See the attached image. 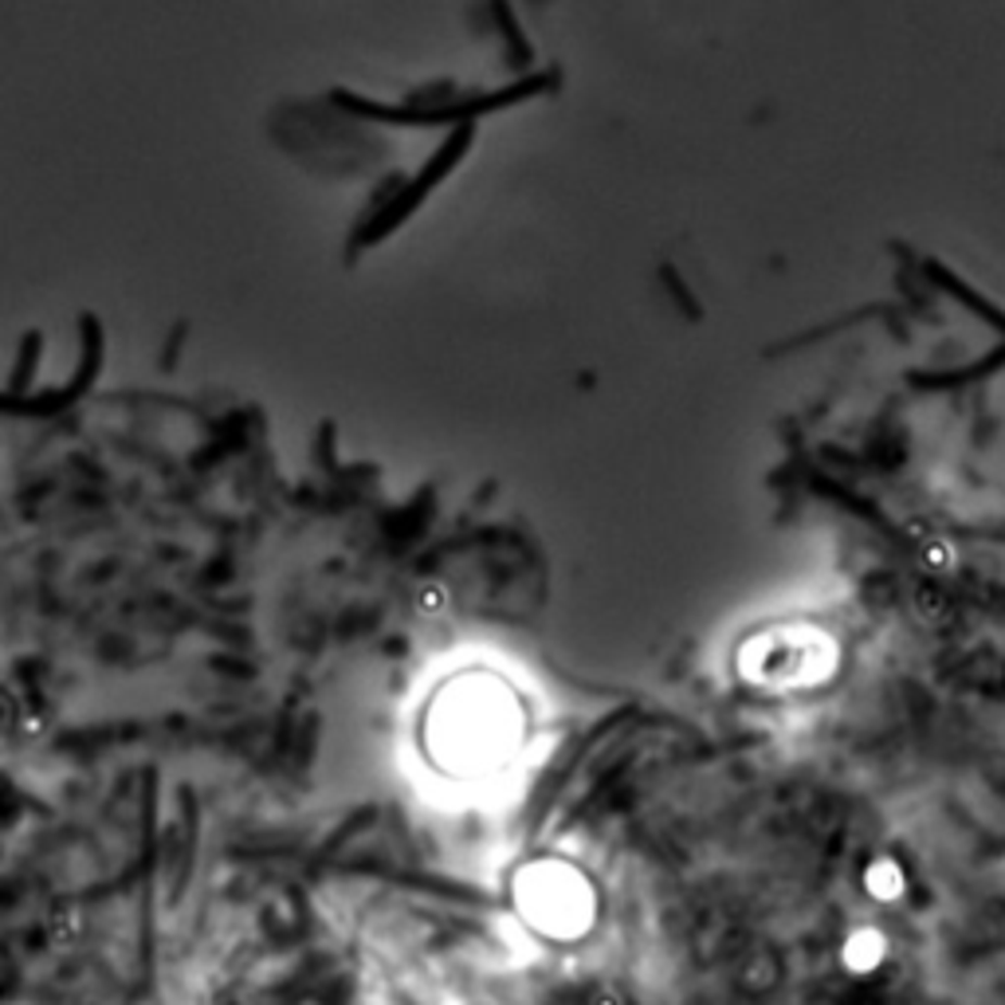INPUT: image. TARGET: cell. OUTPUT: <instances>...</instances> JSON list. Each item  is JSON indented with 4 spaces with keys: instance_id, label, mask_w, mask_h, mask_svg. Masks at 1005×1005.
Returning <instances> with one entry per match:
<instances>
[{
    "instance_id": "cell-5",
    "label": "cell",
    "mask_w": 1005,
    "mask_h": 1005,
    "mask_svg": "<svg viewBox=\"0 0 1005 1005\" xmlns=\"http://www.w3.org/2000/svg\"><path fill=\"white\" fill-rule=\"evenodd\" d=\"M864 888H868L876 900H895V895H903V868L883 856V861L868 864V873H864Z\"/></svg>"
},
{
    "instance_id": "cell-1",
    "label": "cell",
    "mask_w": 1005,
    "mask_h": 1005,
    "mask_svg": "<svg viewBox=\"0 0 1005 1005\" xmlns=\"http://www.w3.org/2000/svg\"><path fill=\"white\" fill-rule=\"evenodd\" d=\"M444 759L463 762V766H480L495 762L499 750L507 747V703L499 696H483V691H463L448 703L441 723Z\"/></svg>"
},
{
    "instance_id": "cell-3",
    "label": "cell",
    "mask_w": 1005,
    "mask_h": 1005,
    "mask_svg": "<svg viewBox=\"0 0 1005 1005\" xmlns=\"http://www.w3.org/2000/svg\"><path fill=\"white\" fill-rule=\"evenodd\" d=\"M487 9H492V21L502 36V48H507V63H511L514 72L531 67L534 48H531V40L523 36V24H519V16H514L511 0H487Z\"/></svg>"
},
{
    "instance_id": "cell-2",
    "label": "cell",
    "mask_w": 1005,
    "mask_h": 1005,
    "mask_svg": "<svg viewBox=\"0 0 1005 1005\" xmlns=\"http://www.w3.org/2000/svg\"><path fill=\"white\" fill-rule=\"evenodd\" d=\"M526 912L550 931H574L585 919V892L574 876L565 873H538L523 888Z\"/></svg>"
},
{
    "instance_id": "cell-4",
    "label": "cell",
    "mask_w": 1005,
    "mask_h": 1005,
    "mask_svg": "<svg viewBox=\"0 0 1005 1005\" xmlns=\"http://www.w3.org/2000/svg\"><path fill=\"white\" fill-rule=\"evenodd\" d=\"M883 958V934L873 931V927H864V931H856L844 943V966L849 970H856V975H868L876 963Z\"/></svg>"
},
{
    "instance_id": "cell-6",
    "label": "cell",
    "mask_w": 1005,
    "mask_h": 1005,
    "mask_svg": "<svg viewBox=\"0 0 1005 1005\" xmlns=\"http://www.w3.org/2000/svg\"><path fill=\"white\" fill-rule=\"evenodd\" d=\"M444 601H448V597H444L441 585H424L421 589V609H444Z\"/></svg>"
}]
</instances>
